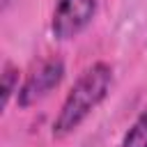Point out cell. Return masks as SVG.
Masks as SVG:
<instances>
[{"label":"cell","instance_id":"cell-1","mask_svg":"<svg viewBox=\"0 0 147 147\" xmlns=\"http://www.w3.org/2000/svg\"><path fill=\"white\" fill-rule=\"evenodd\" d=\"M113 85V69L106 62H96L92 64L71 87V92L67 94L60 115L55 117L53 124V136L55 138H64L71 131H76L85 117L108 96Z\"/></svg>","mask_w":147,"mask_h":147},{"label":"cell","instance_id":"cell-3","mask_svg":"<svg viewBox=\"0 0 147 147\" xmlns=\"http://www.w3.org/2000/svg\"><path fill=\"white\" fill-rule=\"evenodd\" d=\"M96 2L94 0H57L51 18V30L57 39H71L94 18Z\"/></svg>","mask_w":147,"mask_h":147},{"label":"cell","instance_id":"cell-2","mask_svg":"<svg viewBox=\"0 0 147 147\" xmlns=\"http://www.w3.org/2000/svg\"><path fill=\"white\" fill-rule=\"evenodd\" d=\"M64 78V62L60 57H48L44 60L21 85L18 90V106L21 108H30L34 103H39L41 99H46Z\"/></svg>","mask_w":147,"mask_h":147},{"label":"cell","instance_id":"cell-5","mask_svg":"<svg viewBox=\"0 0 147 147\" xmlns=\"http://www.w3.org/2000/svg\"><path fill=\"white\" fill-rule=\"evenodd\" d=\"M16 87H18V69L14 64H5V69H2V108H7L11 94L18 92Z\"/></svg>","mask_w":147,"mask_h":147},{"label":"cell","instance_id":"cell-4","mask_svg":"<svg viewBox=\"0 0 147 147\" xmlns=\"http://www.w3.org/2000/svg\"><path fill=\"white\" fill-rule=\"evenodd\" d=\"M122 147H147V108L136 117V122L126 131Z\"/></svg>","mask_w":147,"mask_h":147}]
</instances>
